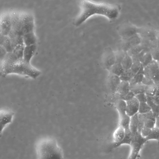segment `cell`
Listing matches in <instances>:
<instances>
[{
  "instance_id": "1",
  "label": "cell",
  "mask_w": 159,
  "mask_h": 159,
  "mask_svg": "<svg viewBox=\"0 0 159 159\" xmlns=\"http://www.w3.org/2000/svg\"><path fill=\"white\" fill-rule=\"evenodd\" d=\"M0 70L1 75L3 77L11 74H16L35 79L41 74L30 62L23 58L17 57L12 52H7L0 60Z\"/></svg>"
},
{
  "instance_id": "2",
  "label": "cell",
  "mask_w": 159,
  "mask_h": 159,
  "mask_svg": "<svg viewBox=\"0 0 159 159\" xmlns=\"http://www.w3.org/2000/svg\"><path fill=\"white\" fill-rule=\"evenodd\" d=\"M81 12L74 21L76 26L80 25L89 17L95 14L104 16L110 20H114L118 16L120 9L118 5L88 0L81 1Z\"/></svg>"
},
{
  "instance_id": "3",
  "label": "cell",
  "mask_w": 159,
  "mask_h": 159,
  "mask_svg": "<svg viewBox=\"0 0 159 159\" xmlns=\"http://www.w3.org/2000/svg\"><path fill=\"white\" fill-rule=\"evenodd\" d=\"M35 148L37 159H64L62 149L52 137L40 138L36 143Z\"/></svg>"
},
{
  "instance_id": "4",
  "label": "cell",
  "mask_w": 159,
  "mask_h": 159,
  "mask_svg": "<svg viewBox=\"0 0 159 159\" xmlns=\"http://www.w3.org/2000/svg\"><path fill=\"white\" fill-rule=\"evenodd\" d=\"M139 28L129 22H125L119 25L117 30L122 39L131 37L139 34Z\"/></svg>"
},
{
  "instance_id": "5",
  "label": "cell",
  "mask_w": 159,
  "mask_h": 159,
  "mask_svg": "<svg viewBox=\"0 0 159 159\" xmlns=\"http://www.w3.org/2000/svg\"><path fill=\"white\" fill-rule=\"evenodd\" d=\"M143 73L145 77L153 81L154 83L159 81V65L158 62L153 60L144 68Z\"/></svg>"
},
{
  "instance_id": "6",
  "label": "cell",
  "mask_w": 159,
  "mask_h": 159,
  "mask_svg": "<svg viewBox=\"0 0 159 159\" xmlns=\"http://www.w3.org/2000/svg\"><path fill=\"white\" fill-rule=\"evenodd\" d=\"M102 63L103 67L109 70L116 63L115 52L110 47L105 48L102 57Z\"/></svg>"
},
{
  "instance_id": "7",
  "label": "cell",
  "mask_w": 159,
  "mask_h": 159,
  "mask_svg": "<svg viewBox=\"0 0 159 159\" xmlns=\"http://www.w3.org/2000/svg\"><path fill=\"white\" fill-rule=\"evenodd\" d=\"M11 28V13L5 12L1 16L0 21V34L8 35Z\"/></svg>"
},
{
  "instance_id": "8",
  "label": "cell",
  "mask_w": 159,
  "mask_h": 159,
  "mask_svg": "<svg viewBox=\"0 0 159 159\" xmlns=\"http://www.w3.org/2000/svg\"><path fill=\"white\" fill-rule=\"evenodd\" d=\"M142 39L139 34L127 39H122L120 42V49L127 52L133 47L142 43Z\"/></svg>"
},
{
  "instance_id": "9",
  "label": "cell",
  "mask_w": 159,
  "mask_h": 159,
  "mask_svg": "<svg viewBox=\"0 0 159 159\" xmlns=\"http://www.w3.org/2000/svg\"><path fill=\"white\" fill-rule=\"evenodd\" d=\"M142 40L153 42L157 40V32L148 27L139 28V34Z\"/></svg>"
},
{
  "instance_id": "10",
  "label": "cell",
  "mask_w": 159,
  "mask_h": 159,
  "mask_svg": "<svg viewBox=\"0 0 159 159\" xmlns=\"http://www.w3.org/2000/svg\"><path fill=\"white\" fill-rule=\"evenodd\" d=\"M14 115L12 111L8 109H2L1 110V135L5 127L11 122Z\"/></svg>"
},
{
  "instance_id": "11",
  "label": "cell",
  "mask_w": 159,
  "mask_h": 159,
  "mask_svg": "<svg viewBox=\"0 0 159 159\" xmlns=\"http://www.w3.org/2000/svg\"><path fill=\"white\" fill-rule=\"evenodd\" d=\"M121 80L119 76L110 73L107 80V86L111 93L113 95L116 93Z\"/></svg>"
},
{
  "instance_id": "12",
  "label": "cell",
  "mask_w": 159,
  "mask_h": 159,
  "mask_svg": "<svg viewBox=\"0 0 159 159\" xmlns=\"http://www.w3.org/2000/svg\"><path fill=\"white\" fill-rule=\"evenodd\" d=\"M126 102L127 115L131 117L138 113L140 103L135 97Z\"/></svg>"
},
{
  "instance_id": "13",
  "label": "cell",
  "mask_w": 159,
  "mask_h": 159,
  "mask_svg": "<svg viewBox=\"0 0 159 159\" xmlns=\"http://www.w3.org/2000/svg\"><path fill=\"white\" fill-rule=\"evenodd\" d=\"M125 136V131L123 128L119 125L113 134V147H117L120 145Z\"/></svg>"
},
{
  "instance_id": "14",
  "label": "cell",
  "mask_w": 159,
  "mask_h": 159,
  "mask_svg": "<svg viewBox=\"0 0 159 159\" xmlns=\"http://www.w3.org/2000/svg\"><path fill=\"white\" fill-rule=\"evenodd\" d=\"M8 36L14 49L17 45L24 44L22 36L12 30L11 29Z\"/></svg>"
},
{
  "instance_id": "15",
  "label": "cell",
  "mask_w": 159,
  "mask_h": 159,
  "mask_svg": "<svg viewBox=\"0 0 159 159\" xmlns=\"http://www.w3.org/2000/svg\"><path fill=\"white\" fill-rule=\"evenodd\" d=\"M145 118L144 126L152 129L155 127L156 116L151 111L143 114Z\"/></svg>"
},
{
  "instance_id": "16",
  "label": "cell",
  "mask_w": 159,
  "mask_h": 159,
  "mask_svg": "<svg viewBox=\"0 0 159 159\" xmlns=\"http://www.w3.org/2000/svg\"><path fill=\"white\" fill-rule=\"evenodd\" d=\"M36 44L25 46L23 53V58L27 61L30 62V60L36 49Z\"/></svg>"
},
{
  "instance_id": "17",
  "label": "cell",
  "mask_w": 159,
  "mask_h": 159,
  "mask_svg": "<svg viewBox=\"0 0 159 159\" xmlns=\"http://www.w3.org/2000/svg\"><path fill=\"white\" fill-rule=\"evenodd\" d=\"M130 91V86L129 81H121L116 93L121 96H124Z\"/></svg>"
},
{
  "instance_id": "18",
  "label": "cell",
  "mask_w": 159,
  "mask_h": 159,
  "mask_svg": "<svg viewBox=\"0 0 159 159\" xmlns=\"http://www.w3.org/2000/svg\"><path fill=\"white\" fill-rule=\"evenodd\" d=\"M0 35V45L5 49L7 52H12L14 49L12 46L9 37L8 35Z\"/></svg>"
},
{
  "instance_id": "19",
  "label": "cell",
  "mask_w": 159,
  "mask_h": 159,
  "mask_svg": "<svg viewBox=\"0 0 159 159\" xmlns=\"http://www.w3.org/2000/svg\"><path fill=\"white\" fill-rule=\"evenodd\" d=\"M115 105L119 112L120 118L126 114V103L125 101L122 99L117 100L115 101Z\"/></svg>"
},
{
  "instance_id": "20",
  "label": "cell",
  "mask_w": 159,
  "mask_h": 159,
  "mask_svg": "<svg viewBox=\"0 0 159 159\" xmlns=\"http://www.w3.org/2000/svg\"><path fill=\"white\" fill-rule=\"evenodd\" d=\"M22 36L24 43L25 46L36 44V38L34 31L25 34Z\"/></svg>"
},
{
  "instance_id": "21",
  "label": "cell",
  "mask_w": 159,
  "mask_h": 159,
  "mask_svg": "<svg viewBox=\"0 0 159 159\" xmlns=\"http://www.w3.org/2000/svg\"><path fill=\"white\" fill-rule=\"evenodd\" d=\"M143 69L144 68L142 66L139 71L129 82L130 86H132L136 84L142 82L144 76Z\"/></svg>"
},
{
  "instance_id": "22",
  "label": "cell",
  "mask_w": 159,
  "mask_h": 159,
  "mask_svg": "<svg viewBox=\"0 0 159 159\" xmlns=\"http://www.w3.org/2000/svg\"><path fill=\"white\" fill-rule=\"evenodd\" d=\"M109 71L110 73L119 77L123 72L124 69L121 63L116 62Z\"/></svg>"
},
{
  "instance_id": "23",
  "label": "cell",
  "mask_w": 159,
  "mask_h": 159,
  "mask_svg": "<svg viewBox=\"0 0 159 159\" xmlns=\"http://www.w3.org/2000/svg\"><path fill=\"white\" fill-rule=\"evenodd\" d=\"M138 125L139 121L138 113L130 117L129 128L131 133L139 131Z\"/></svg>"
},
{
  "instance_id": "24",
  "label": "cell",
  "mask_w": 159,
  "mask_h": 159,
  "mask_svg": "<svg viewBox=\"0 0 159 159\" xmlns=\"http://www.w3.org/2000/svg\"><path fill=\"white\" fill-rule=\"evenodd\" d=\"M144 50H145L144 46L141 43L131 48L127 52L128 54L132 57L140 53Z\"/></svg>"
},
{
  "instance_id": "25",
  "label": "cell",
  "mask_w": 159,
  "mask_h": 159,
  "mask_svg": "<svg viewBox=\"0 0 159 159\" xmlns=\"http://www.w3.org/2000/svg\"><path fill=\"white\" fill-rule=\"evenodd\" d=\"M121 63L124 70L130 69L133 64V61L131 57L127 52Z\"/></svg>"
},
{
  "instance_id": "26",
  "label": "cell",
  "mask_w": 159,
  "mask_h": 159,
  "mask_svg": "<svg viewBox=\"0 0 159 159\" xmlns=\"http://www.w3.org/2000/svg\"><path fill=\"white\" fill-rule=\"evenodd\" d=\"M145 85L142 83L136 84L132 86H130V91L135 95L139 94L145 93Z\"/></svg>"
},
{
  "instance_id": "27",
  "label": "cell",
  "mask_w": 159,
  "mask_h": 159,
  "mask_svg": "<svg viewBox=\"0 0 159 159\" xmlns=\"http://www.w3.org/2000/svg\"><path fill=\"white\" fill-rule=\"evenodd\" d=\"M146 139L148 141L152 140H156L159 144V129L156 127L152 129L150 134Z\"/></svg>"
},
{
  "instance_id": "28",
  "label": "cell",
  "mask_w": 159,
  "mask_h": 159,
  "mask_svg": "<svg viewBox=\"0 0 159 159\" xmlns=\"http://www.w3.org/2000/svg\"><path fill=\"white\" fill-rule=\"evenodd\" d=\"M153 59L150 52H146L143 55L141 61L142 65L143 68L150 64Z\"/></svg>"
},
{
  "instance_id": "29",
  "label": "cell",
  "mask_w": 159,
  "mask_h": 159,
  "mask_svg": "<svg viewBox=\"0 0 159 159\" xmlns=\"http://www.w3.org/2000/svg\"><path fill=\"white\" fill-rule=\"evenodd\" d=\"M135 75L131 69L124 70L123 72L119 77L121 81L129 82Z\"/></svg>"
},
{
  "instance_id": "30",
  "label": "cell",
  "mask_w": 159,
  "mask_h": 159,
  "mask_svg": "<svg viewBox=\"0 0 159 159\" xmlns=\"http://www.w3.org/2000/svg\"><path fill=\"white\" fill-rule=\"evenodd\" d=\"M25 46L24 44H19L15 47L12 52L18 58H23L24 51Z\"/></svg>"
},
{
  "instance_id": "31",
  "label": "cell",
  "mask_w": 159,
  "mask_h": 159,
  "mask_svg": "<svg viewBox=\"0 0 159 159\" xmlns=\"http://www.w3.org/2000/svg\"><path fill=\"white\" fill-rule=\"evenodd\" d=\"M147 102L150 107L152 111L156 117L159 116V105H157L153 102L150 98L148 96Z\"/></svg>"
},
{
  "instance_id": "32",
  "label": "cell",
  "mask_w": 159,
  "mask_h": 159,
  "mask_svg": "<svg viewBox=\"0 0 159 159\" xmlns=\"http://www.w3.org/2000/svg\"><path fill=\"white\" fill-rule=\"evenodd\" d=\"M156 92L157 89L155 84L150 85H145V93L147 96H154L156 95Z\"/></svg>"
},
{
  "instance_id": "33",
  "label": "cell",
  "mask_w": 159,
  "mask_h": 159,
  "mask_svg": "<svg viewBox=\"0 0 159 159\" xmlns=\"http://www.w3.org/2000/svg\"><path fill=\"white\" fill-rule=\"evenodd\" d=\"M34 21L25 24L21 31V34L23 36L25 34L34 31Z\"/></svg>"
},
{
  "instance_id": "34",
  "label": "cell",
  "mask_w": 159,
  "mask_h": 159,
  "mask_svg": "<svg viewBox=\"0 0 159 159\" xmlns=\"http://www.w3.org/2000/svg\"><path fill=\"white\" fill-rule=\"evenodd\" d=\"M151 111V108L147 102L139 103L138 113L144 114L148 113Z\"/></svg>"
},
{
  "instance_id": "35",
  "label": "cell",
  "mask_w": 159,
  "mask_h": 159,
  "mask_svg": "<svg viewBox=\"0 0 159 159\" xmlns=\"http://www.w3.org/2000/svg\"><path fill=\"white\" fill-rule=\"evenodd\" d=\"M127 52L120 49L115 52L116 62L121 63L124 58Z\"/></svg>"
},
{
  "instance_id": "36",
  "label": "cell",
  "mask_w": 159,
  "mask_h": 159,
  "mask_svg": "<svg viewBox=\"0 0 159 159\" xmlns=\"http://www.w3.org/2000/svg\"><path fill=\"white\" fill-rule=\"evenodd\" d=\"M142 66V64L140 61H134L130 69L133 73L135 75L139 71Z\"/></svg>"
},
{
  "instance_id": "37",
  "label": "cell",
  "mask_w": 159,
  "mask_h": 159,
  "mask_svg": "<svg viewBox=\"0 0 159 159\" xmlns=\"http://www.w3.org/2000/svg\"><path fill=\"white\" fill-rule=\"evenodd\" d=\"M135 97L138 100L139 103L147 102V96L145 93L139 94L135 95Z\"/></svg>"
},
{
  "instance_id": "38",
  "label": "cell",
  "mask_w": 159,
  "mask_h": 159,
  "mask_svg": "<svg viewBox=\"0 0 159 159\" xmlns=\"http://www.w3.org/2000/svg\"><path fill=\"white\" fill-rule=\"evenodd\" d=\"M152 129L144 126L141 131L142 136L144 138H146L150 134Z\"/></svg>"
},
{
  "instance_id": "39",
  "label": "cell",
  "mask_w": 159,
  "mask_h": 159,
  "mask_svg": "<svg viewBox=\"0 0 159 159\" xmlns=\"http://www.w3.org/2000/svg\"><path fill=\"white\" fill-rule=\"evenodd\" d=\"M141 83L145 85H148L155 84L152 79L145 76H144Z\"/></svg>"
},
{
  "instance_id": "40",
  "label": "cell",
  "mask_w": 159,
  "mask_h": 159,
  "mask_svg": "<svg viewBox=\"0 0 159 159\" xmlns=\"http://www.w3.org/2000/svg\"><path fill=\"white\" fill-rule=\"evenodd\" d=\"M149 97L153 102L157 105H159V95H155L153 97Z\"/></svg>"
},
{
  "instance_id": "41",
  "label": "cell",
  "mask_w": 159,
  "mask_h": 159,
  "mask_svg": "<svg viewBox=\"0 0 159 159\" xmlns=\"http://www.w3.org/2000/svg\"><path fill=\"white\" fill-rule=\"evenodd\" d=\"M0 60L2 59L7 52L6 49L0 45Z\"/></svg>"
},
{
  "instance_id": "42",
  "label": "cell",
  "mask_w": 159,
  "mask_h": 159,
  "mask_svg": "<svg viewBox=\"0 0 159 159\" xmlns=\"http://www.w3.org/2000/svg\"><path fill=\"white\" fill-rule=\"evenodd\" d=\"M156 89L157 92L155 95H159V81L155 83Z\"/></svg>"
},
{
  "instance_id": "43",
  "label": "cell",
  "mask_w": 159,
  "mask_h": 159,
  "mask_svg": "<svg viewBox=\"0 0 159 159\" xmlns=\"http://www.w3.org/2000/svg\"><path fill=\"white\" fill-rule=\"evenodd\" d=\"M155 127L159 129V116L156 117Z\"/></svg>"
},
{
  "instance_id": "44",
  "label": "cell",
  "mask_w": 159,
  "mask_h": 159,
  "mask_svg": "<svg viewBox=\"0 0 159 159\" xmlns=\"http://www.w3.org/2000/svg\"><path fill=\"white\" fill-rule=\"evenodd\" d=\"M157 41L159 43V32H157Z\"/></svg>"
},
{
  "instance_id": "45",
  "label": "cell",
  "mask_w": 159,
  "mask_h": 159,
  "mask_svg": "<svg viewBox=\"0 0 159 159\" xmlns=\"http://www.w3.org/2000/svg\"><path fill=\"white\" fill-rule=\"evenodd\" d=\"M158 64H159V61L158 62Z\"/></svg>"
}]
</instances>
